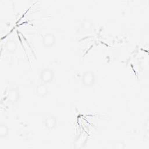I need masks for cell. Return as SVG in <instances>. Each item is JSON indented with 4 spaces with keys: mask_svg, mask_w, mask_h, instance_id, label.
Masks as SVG:
<instances>
[{
    "mask_svg": "<svg viewBox=\"0 0 149 149\" xmlns=\"http://www.w3.org/2000/svg\"><path fill=\"white\" fill-rule=\"evenodd\" d=\"M43 43L46 47H51L55 43V37L52 34H46L43 39Z\"/></svg>",
    "mask_w": 149,
    "mask_h": 149,
    "instance_id": "cell-3",
    "label": "cell"
},
{
    "mask_svg": "<svg viewBox=\"0 0 149 149\" xmlns=\"http://www.w3.org/2000/svg\"><path fill=\"white\" fill-rule=\"evenodd\" d=\"M17 45L13 41H9L6 45V48L9 52H13L15 51Z\"/></svg>",
    "mask_w": 149,
    "mask_h": 149,
    "instance_id": "cell-7",
    "label": "cell"
},
{
    "mask_svg": "<svg viewBox=\"0 0 149 149\" xmlns=\"http://www.w3.org/2000/svg\"><path fill=\"white\" fill-rule=\"evenodd\" d=\"M94 74L92 72L87 71L85 72L82 77L83 83L86 86H90L94 83Z\"/></svg>",
    "mask_w": 149,
    "mask_h": 149,
    "instance_id": "cell-2",
    "label": "cell"
},
{
    "mask_svg": "<svg viewBox=\"0 0 149 149\" xmlns=\"http://www.w3.org/2000/svg\"><path fill=\"white\" fill-rule=\"evenodd\" d=\"M44 123L47 129H52L56 125V120L54 117H48L45 120Z\"/></svg>",
    "mask_w": 149,
    "mask_h": 149,
    "instance_id": "cell-4",
    "label": "cell"
},
{
    "mask_svg": "<svg viewBox=\"0 0 149 149\" xmlns=\"http://www.w3.org/2000/svg\"><path fill=\"white\" fill-rule=\"evenodd\" d=\"M54 77V73L53 72L49 69H44L40 74V79L42 81H43L44 83H49L51 81H52Z\"/></svg>",
    "mask_w": 149,
    "mask_h": 149,
    "instance_id": "cell-1",
    "label": "cell"
},
{
    "mask_svg": "<svg viewBox=\"0 0 149 149\" xmlns=\"http://www.w3.org/2000/svg\"><path fill=\"white\" fill-rule=\"evenodd\" d=\"M8 98L9 101H10L12 102H16L18 98H19V94L16 90L12 89L9 90L8 94Z\"/></svg>",
    "mask_w": 149,
    "mask_h": 149,
    "instance_id": "cell-5",
    "label": "cell"
},
{
    "mask_svg": "<svg viewBox=\"0 0 149 149\" xmlns=\"http://www.w3.org/2000/svg\"><path fill=\"white\" fill-rule=\"evenodd\" d=\"M8 132V128L5 124H1L0 125V137L1 138L5 137Z\"/></svg>",
    "mask_w": 149,
    "mask_h": 149,
    "instance_id": "cell-8",
    "label": "cell"
},
{
    "mask_svg": "<svg viewBox=\"0 0 149 149\" xmlns=\"http://www.w3.org/2000/svg\"><path fill=\"white\" fill-rule=\"evenodd\" d=\"M47 87L42 84H40L37 86L36 89L37 94L40 97H43L47 94Z\"/></svg>",
    "mask_w": 149,
    "mask_h": 149,
    "instance_id": "cell-6",
    "label": "cell"
}]
</instances>
